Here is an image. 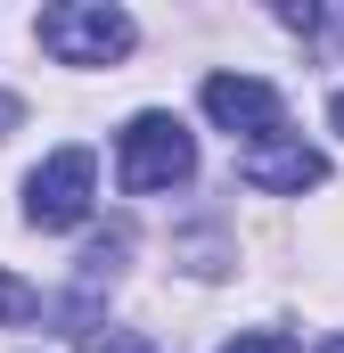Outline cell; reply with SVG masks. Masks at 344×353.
<instances>
[{"label":"cell","instance_id":"6da1fadb","mask_svg":"<svg viewBox=\"0 0 344 353\" xmlns=\"http://www.w3.org/2000/svg\"><path fill=\"white\" fill-rule=\"evenodd\" d=\"M197 173V140L172 123V115H131L123 123V140H115V181L131 189V197H156V189H180V181Z\"/></svg>","mask_w":344,"mask_h":353},{"label":"cell","instance_id":"7a4b0ae2","mask_svg":"<svg viewBox=\"0 0 344 353\" xmlns=\"http://www.w3.org/2000/svg\"><path fill=\"white\" fill-rule=\"evenodd\" d=\"M33 33H41V50L58 66H107V58L131 50V17L107 8V0H58V8L33 17Z\"/></svg>","mask_w":344,"mask_h":353},{"label":"cell","instance_id":"3957f363","mask_svg":"<svg viewBox=\"0 0 344 353\" xmlns=\"http://www.w3.org/2000/svg\"><path fill=\"white\" fill-rule=\"evenodd\" d=\"M90 197H98V157L58 148L25 173V222L33 230H74V222H90Z\"/></svg>","mask_w":344,"mask_h":353},{"label":"cell","instance_id":"277c9868","mask_svg":"<svg viewBox=\"0 0 344 353\" xmlns=\"http://www.w3.org/2000/svg\"><path fill=\"white\" fill-rule=\"evenodd\" d=\"M205 115L230 132V140H246V148H262V140H279L287 132V99L262 83V74H205Z\"/></svg>","mask_w":344,"mask_h":353},{"label":"cell","instance_id":"5b68a950","mask_svg":"<svg viewBox=\"0 0 344 353\" xmlns=\"http://www.w3.org/2000/svg\"><path fill=\"white\" fill-rule=\"evenodd\" d=\"M238 181H246V189H270V197H303V189L328 181V157L303 148L295 132H279V140H262V148L238 157Z\"/></svg>","mask_w":344,"mask_h":353},{"label":"cell","instance_id":"8992f818","mask_svg":"<svg viewBox=\"0 0 344 353\" xmlns=\"http://www.w3.org/2000/svg\"><path fill=\"white\" fill-rule=\"evenodd\" d=\"M25 321H41V288H25L17 271H0V329H25Z\"/></svg>","mask_w":344,"mask_h":353},{"label":"cell","instance_id":"52a82bcc","mask_svg":"<svg viewBox=\"0 0 344 353\" xmlns=\"http://www.w3.org/2000/svg\"><path fill=\"white\" fill-rule=\"evenodd\" d=\"M83 353H156V345H148V337H131V329H90Z\"/></svg>","mask_w":344,"mask_h":353},{"label":"cell","instance_id":"ba28073f","mask_svg":"<svg viewBox=\"0 0 344 353\" xmlns=\"http://www.w3.org/2000/svg\"><path fill=\"white\" fill-rule=\"evenodd\" d=\"M222 353H295V337L287 329H246V337H230Z\"/></svg>","mask_w":344,"mask_h":353},{"label":"cell","instance_id":"9c48e42d","mask_svg":"<svg viewBox=\"0 0 344 353\" xmlns=\"http://www.w3.org/2000/svg\"><path fill=\"white\" fill-rule=\"evenodd\" d=\"M17 123H25V99H17V90H0V140H8Z\"/></svg>","mask_w":344,"mask_h":353},{"label":"cell","instance_id":"30bf717a","mask_svg":"<svg viewBox=\"0 0 344 353\" xmlns=\"http://www.w3.org/2000/svg\"><path fill=\"white\" fill-rule=\"evenodd\" d=\"M328 123H336V132H344V90H336V99H328Z\"/></svg>","mask_w":344,"mask_h":353},{"label":"cell","instance_id":"8fae6325","mask_svg":"<svg viewBox=\"0 0 344 353\" xmlns=\"http://www.w3.org/2000/svg\"><path fill=\"white\" fill-rule=\"evenodd\" d=\"M328 353H344V337H328Z\"/></svg>","mask_w":344,"mask_h":353}]
</instances>
